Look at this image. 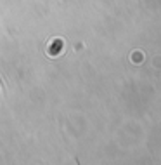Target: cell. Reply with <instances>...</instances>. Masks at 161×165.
Here are the masks:
<instances>
[{
  "instance_id": "obj_1",
  "label": "cell",
  "mask_w": 161,
  "mask_h": 165,
  "mask_svg": "<svg viewBox=\"0 0 161 165\" xmlns=\"http://www.w3.org/2000/svg\"><path fill=\"white\" fill-rule=\"evenodd\" d=\"M134 59H135L134 63H137V59H142V54H134Z\"/></svg>"
}]
</instances>
